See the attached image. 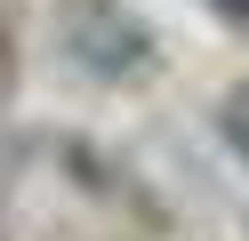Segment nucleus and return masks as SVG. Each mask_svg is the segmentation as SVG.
<instances>
[{
    "instance_id": "1",
    "label": "nucleus",
    "mask_w": 249,
    "mask_h": 241,
    "mask_svg": "<svg viewBox=\"0 0 249 241\" xmlns=\"http://www.w3.org/2000/svg\"><path fill=\"white\" fill-rule=\"evenodd\" d=\"M217 121H225V145H233V153L249 161V80H241V89L225 96V112H217Z\"/></svg>"
},
{
    "instance_id": "2",
    "label": "nucleus",
    "mask_w": 249,
    "mask_h": 241,
    "mask_svg": "<svg viewBox=\"0 0 249 241\" xmlns=\"http://www.w3.org/2000/svg\"><path fill=\"white\" fill-rule=\"evenodd\" d=\"M201 8H217L225 24H249V0H201Z\"/></svg>"
}]
</instances>
